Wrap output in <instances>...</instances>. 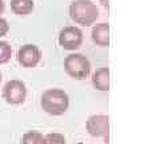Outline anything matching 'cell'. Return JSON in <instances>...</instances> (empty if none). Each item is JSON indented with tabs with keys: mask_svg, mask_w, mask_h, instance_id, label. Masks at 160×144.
<instances>
[{
	"mask_svg": "<svg viewBox=\"0 0 160 144\" xmlns=\"http://www.w3.org/2000/svg\"><path fill=\"white\" fill-rule=\"evenodd\" d=\"M40 104H42V108L47 113L53 116H59V115H63L68 110L69 99L63 89L51 88V89H47L42 95Z\"/></svg>",
	"mask_w": 160,
	"mask_h": 144,
	"instance_id": "cell-1",
	"label": "cell"
},
{
	"mask_svg": "<svg viewBox=\"0 0 160 144\" xmlns=\"http://www.w3.org/2000/svg\"><path fill=\"white\" fill-rule=\"evenodd\" d=\"M69 16L75 23L88 27L96 22L99 9L91 0H73L69 6Z\"/></svg>",
	"mask_w": 160,
	"mask_h": 144,
	"instance_id": "cell-2",
	"label": "cell"
},
{
	"mask_svg": "<svg viewBox=\"0 0 160 144\" xmlns=\"http://www.w3.org/2000/svg\"><path fill=\"white\" fill-rule=\"evenodd\" d=\"M64 68L71 77L82 80V79H86L91 72V63L87 56L82 53H71L64 60Z\"/></svg>",
	"mask_w": 160,
	"mask_h": 144,
	"instance_id": "cell-3",
	"label": "cell"
},
{
	"mask_svg": "<svg viewBox=\"0 0 160 144\" xmlns=\"http://www.w3.org/2000/svg\"><path fill=\"white\" fill-rule=\"evenodd\" d=\"M27 88L22 80H9L3 88V97L9 104H22L26 100Z\"/></svg>",
	"mask_w": 160,
	"mask_h": 144,
	"instance_id": "cell-4",
	"label": "cell"
},
{
	"mask_svg": "<svg viewBox=\"0 0 160 144\" xmlns=\"http://www.w3.org/2000/svg\"><path fill=\"white\" fill-rule=\"evenodd\" d=\"M87 131L93 137H103L108 143L109 117L107 115H92L87 120Z\"/></svg>",
	"mask_w": 160,
	"mask_h": 144,
	"instance_id": "cell-5",
	"label": "cell"
},
{
	"mask_svg": "<svg viewBox=\"0 0 160 144\" xmlns=\"http://www.w3.org/2000/svg\"><path fill=\"white\" fill-rule=\"evenodd\" d=\"M59 43L64 49H78L83 43V32L78 27H64L59 33Z\"/></svg>",
	"mask_w": 160,
	"mask_h": 144,
	"instance_id": "cell-6",
	"label": "cell"
},
{
	"mask_svg": "<svg viewBox=\"0 0 160 144\" xmlns=\"http://www.w3.org/2000/svg\"><path fill=\"white\" fill-rule=\"evenodd\" d=\"M40 59H42V52H40L39 47L33 46V44H24L18 51V60L26 68L38 66Z\"/></svg>",
	"mask_w": 160,
	"mask_h": 144,
	"instance_id": "cell-7",
	"label": "cell"
},
{
	"mask_svg": "<svg viewBox=\"0 0 160 144\" xmlns=\"http://www.w3.org/2000/svg\"><path fill=\"white\" fill-rule=\"evenodd\" d=\"M92 40L100 47L109 46V26H108V23H100L92 28Z\"/></svg>",
	"mask_w": 160,
	"mask_h": 144,
	"instance_id": "cell-8",
	"label": "cell"
},
{
	"mask_svg": "<svg viewBox=\"0 0 160 144\" xmlns=\"http://www.w3.org/2000/svg\"><path fill=\"white\" fill-rule=\"evenodd\" d=\"M92 83L99 91H108L109 89V69L108 67H102L95 71L92 76Z\"/></svg>",
	"mask_w": 160,
	"mask_h": 144,
	"instance_id": "cell-9",
	"label": "cell"
},
{
	"mask_svg": "<svg viewBox=\"0 0 160 144\" xmlns=\"http://www.w3.org/2000/svg\"><path fill=\"white\" fill-rule=\"evenodd\" d=\"M11 8L16 15H28L33 9V0H11Z\"/></svg>",
	"mask_w": 160,
	"mask_h": 144,
	"instance_id": "cell-10",
	"label": "cell"
},
{
	"mask_svg": "<svg viewBox=\"0 0 160 144\" xmlns=\"http://www.w3.org/2000/svg\"><path fill=\"white\" fill-rule=\"evenodd\" d=\"M22 144H44V136L38 131H29L23 135Z\"/></svg>",
	"mask_w": 160,
	"mask_h": 144,
	"instance_id": "cell-11",
	"label": "cell"
},
{
	"mask_svg": "<svg viewBox=\"0 0 160 144\" xmlns=\"http://www.w3.org/2000/svg\"><path fill=\"white\" fill-rule=\"evenodd\" d=\"M12 48L7 42H0V64H6L11 60Z\"/></svg>",
	"mask_w": 160,
	"mask_h": 144,
	"instance_id": "cell-12",
	"label": "cell"
},
{
	"mask_svg": "<svg viewBox=\"0 0 160 144\" xmlns=\"http://www.w3.org/2000/svg\"><path fill=\"white\" fill-rule=\"evenodd\" d=\"M44 144H66V137L62 133H48L44 136Z\"/></svg>",
	"mask_w": 160,
	"mask_h": 144,
	"instance_id": "cell-13",
	"label": "cell"
},
{
	"mask_svg": "<svg viewBox=\"0 0 160 144\" xmlns=\"http://www.w3.org/2000/svg\"><path fill=\"white\" fill-rule=\"evenodd\" d=\"M8 29H9V26H8L7 20L3 17H0V37L4 36V35L8 32Z\"/></svg>",
	"mask_w": 160,
	"mask_h": 144,
	"instance_id": "cell-14",
	"label": "cell"
},
{
	"mask_svg": "<svg viewBox=\"0 0 160 144\" xmlns=\"http://www.w3.org/2000/svg\"><path fill=\"white\" fill-rule=\"evenodd\" d=\"M100 3H102V6H103L104 8L108 9V7H109V0H100Z\"/></svg>",
	"mask_w": 160,
	"mask_h": 144,
	"instance_id": "cell-15",
	"label": "cell"
},
{
	"mask_svg": "<svg viewBox=\"0 0 160 144\" xmlns=\"http://www.w3.org/2000/svg\"><path fill=\"white\" fill-rule=\"evenodd\" d=\"M3 11H4V2L0 0V13H3Z\"/></svg>",
	"mask_w": 160,
	"mask_h": 144,
	"instance_id": "cell-16",
	"label": "cell"
},
{
	"mask_svg": "<svg viewBox=\"0 0 160 144\" xmlns=\"http://www.w3.org/2000/svg\"><path fill=\"white\" fill-rule=\"evenodd\" d=\"M0 82H2V73H0Z\"/></svg>",
	"mask_w": 160,
	"mask_h": 144,
	"instance_id": "cell-17",
	"label": "cell"
},
{
	"mask_svg": "<svg viewBox=\"0 0 160 144\" xmlns=\"http://www.w3.org/2000/svg\"><path fill=\"white\" fill-rule=\"evenodd\" d=\"M75 144H84V143H75Z\"/></svg>",
	"mask_w": 160,
	"mask_h": 144,
	"instance_id": "cell-18",
	"label": "cell"
}]
</instances>
